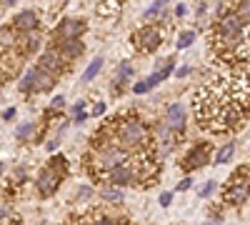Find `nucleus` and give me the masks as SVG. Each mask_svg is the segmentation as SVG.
Listing matches in <instances>:
<instances>
[{
  "label": "nucleus",
  "mask_w": 250,
  "mask_h": 225,
  "mask_svg": "<svg viewBox=\"0 0 250 225\" xmlns=\"http://www.w3.org/2000/svg\"><path fill=\"white\" fill-rule=\"evenodd\" d=\"M215 188H218V183H215V180H208L205 185L200 188V198H210V195L215 193Z\"/></svg>",
  "instance_id": "24"
},
{
  "label": "nucleus",
  "mask_w": 250,
  "mask_h": 225,
  "mask_svg": "<svg viewBox=\"0 0 250 225\" xmlns=\"http://www.w3.org/2000/svg\"><path fill=\"white\" fill-rule=\"evenodd\" d=\"M193 43H195V33H193V30H183V33L178 35V48H180V50L190 48Z\"/></svg>",
  "instance_id": "20"
},
{
  "label": "nucleus",
  "mask_w": 250,
  "mask_h": 225,
  "mask_svg": "<svg viewBox=\"0 0 250 225\" xmlns=\"http://www.w3.org/2000/svg\"><path fill=\"white\" fill-rule=\"evenodd\" d=\"M175 75H178V78H185V75H190V68H188V65H183V68H178V70H175Z\"/></svg>",
  "instance_id": "32"
},
{
  "label": "nucleus",
  "mask_w": 250,
  "mask_h": 225,
  "mask_svg": "<svg viewBox=\"0 0 250 225\" xmlns=\"http://www.w3.org/2000/svg\"><path fill=\"white\" fill-rule=\"evenodd\" d=\"M170 203H173V193H160V205L163 208H168Z\"/></svg>",
  "instance_id": "28"
},
{
  "label": "nucleus",
  "mask_w": 250,
  "mask_h": 225,
  "mask_svg": "<svg viewBox=\"0 0 250 225\" xmlns=\"http://www.w3.org/2000/svg\"><path fill=\"white\" fill-rule=\"evenodd\" d=\"M60 53H62V58L68 60H75V58H80L83 55V50H85V45L80 43V38H73V40H58V45H55Z\"/></svg>",
  "instance_id": "13"
},
{
  "label": "nucleus",
  "mask_w": 250,
  "mask_h": 225,
  "mask_svg": "<svg viewBox=\"0 0 250 225\" xmlns=\"http://www.w3.org/2000/svg\"><path fill=\"white\" fill-rule=\"evenodd\" d=\"M85 33V20L80 18H62L58 25V40H73Z\"/></svg>",
  "instance_id": "9"
},
{
  "label": "nucleus",
  "mask_w": 250,
  "mask_h": 225,
  "mask_svg": "<svg viewBox=\"0 0 250 225\" xmlns=\"http://www.w3.org/2000/svg\"><path fill=\"white\" fill-rule=\"evenodd\" d=\"M235 13L245 25H250V0H240V3L235 5Z\"/></svg>",
  "instance_id": "19"
},
{
  "label": "nucleus",
  "mask_w": 250,
  "mask_h": 225,
  "mask_svg": "<svg viewBox=\"0 0 250 225\" xmlns=\"http://www.w3.org/2000/svg\"><path fill=\"white\" fill-rule=\"evenodd\" d=\"M158 83H163V75H160V73H153V75L148 78V85H150V88H155Z\"/></svg>",
  "instance_id": "29"
},
{
  "label": "nucleus",
  "mask_w": 250,
  "mask_h": 225,
  "mask_svg": "<svg viewBox=\"0 0 250 225\" xmlns=\"http://www.w3.org/2000/svg\"><path fill=\"white\" fill-rule=\"evenodd\" d=\"M233 155H235V143H225V145L215 153V163H218V165H223V163H230L233 160Z\"/></svg>",
  "instance_id": "16"
},
{
  "label": "nucleus",
  "mask_w": 250,
  "mask_h": 225,
  "mask_svg": "<svg viewBox=\"0 0 250 225\" xmlns=\"http://www.w3.org/2000/svg\"><path fill=\"white\" fill-rule=\"evenodd\" d=\"M48 168L55 170L60 178H65L68 175V160H65V155H53L50 163H48Z\"/></svg>",
  "instance_id": "17"
},
{
  "label": "nucleus",
  "mask_w": 250,
  "mask_h": 225,
  "mask_svg": "<svg viewBox=\"0 0 250 225\" xmlns=\"http://www.w3.org/2000/svg\"><path fill=\"white\" fill-rule=\"evenodd\" d=\"M103 113H105V103H100V100H98V103L93 105V115H95V118H100Z\"/></svg>",
  "instance_id": "30"
},
{
  "label": "nucleus",
  "mask_w": 250,
  "mask_h": 225,
  "mask_svg": "<svg viewBox=\"0 0 250 225\" xmlns=\"http://www.w3.org/2000/svg\"><path fill=\"white\" fill-rule=\"evenodd\" d=\"M210 145L208 143H200V145H193L190 148V153H188L183 160H180V165H183V170L185 173H193V170H198V168H205L208 163H210Z\"/></svg>",
  "instance_id": "6"
},
{
  "label": "nucleus",
  "mask_w": 250,
  "mask_h": 225,
  "mask_svg": "<svg viewBox=\"0 0 250 225\" xmlns=\"http://www.w3.org/2000/svg\"><path fill=\"white\" fill-rule=\"evenodd\" d=\"M165 123L170 125L173 133H183V128H185V108L180 103H170L168 110H165Z\"/></svg>",
  "instance_id": "11"
},
{
  "label": "nucleus",
  "mask_w": 250,
  "mask_h": 225,
  "mask_svg": "<svg viewBox=\"0 0 250 225\" xmlns=\"http://www.w3.org/2000/svg\"><path fill=\"white\" fill-rule=\"evenodd\" d=\"M190 185H193V178H183V180L178 183V193H185Z\"/></svg>",
  "instance_id": "27"
},
{
  "label": "nucleus",
  "mask_w": 250,
  "mask_h": 225,
  "mask_svg": "<svg viewBox=\"0 0 250 225\" xmlns=\"http://www.w3.org/2000/svg\"><path fill=\"white\" fill-rule=\"evenodd\" d=\"M58 185H60V175L55 170H50V168H45L43 173L38 175V180H35V188H38V195L40 198H50Z\"/></svg>",
  "instance_id": "10"
},
{
  "label": "nucleus",
  "mask_w": 250,
  "mask_h": 225,
  "mask_svg": "<svg viewBox=\"0 0 250 225\" xmlns=\"http://www.w3.org/2000/svg\"><path fill=\"white\" fill-rule=\"evenodd\" d=\"M85 225H118V223H115L113 218H108V215H98V213H95Z\"/></svg>",
  "instance_id": "23"
},
{
  "label": "nucleus",
  "mask_w": 250,
  "mask_h": 225,
  "mask_svg": "<svg viewBox=\"0 0 250 225\" xmlns=\"http://www.w3.org/2000/svg\"><path fill=\"white\" fill-rule=\"evenodd\" d=\"M208 225H215V223H208Z\"/></svg>",
  "instance_id": "38"
},
{
  "label": "nucleus",
  "mask_w": 250,
  "mask_h": 225,
  "mask_svg": "<svg viewBox=\"0 0 250 225\" xmlns=\"http://www.w3.org/2000/svg\"><path fill=\"white\" fill-rule=\"evenodd\" d=\"M8 5H15V0H8Z\"/></svg>",
  "instance_id": "37"
},
{
  "label": "nucleus",
  "mask_w": 250,
  "mask_h": 225,
  "mask_svg": "<svg viewBox=\"0 0 250 225\" xmlns=\"http://www.w3.org/2000/svg\"><path fill=\"white\" fill-rule=\"evenodd\" d=\"M100 198L105 200V203H123V198H125V193H123V188L120 185H100Z\"/></svg>",
  "instance_id": "15"
},
{
  "label": "nucleus",
  "mask_w": 250,
  "mask_h": 225,
  "mask_svg": "<svg viewBox=\"0 0 250 225\" xmlns=\"http://www.w3.org/2000/svg\"><path fill=\"white\" fill-rule=\"evenodd\" d=\"M43 45V35L38 30H30V33H23V38H18V48H23V55H30V53H38V48Z\"/></svg>",
  "instance_id": "14"
},
{
  "label": "nucleus",
  "mask_w": 250,
  "mask_h": 225,
  "mask_svg": "<svg viewBox=\"0 0 250 225\" xmlns=\"http://www.w3.org/2000/svg\"><path fill=\"white\" fill-rule=\"evenodd\" d=\"M245 43V23L238 18V13H225L218 18L215 25V48L223 50H240Z\"/></svg>",
  "instance_id": "1"
},
{
  "label": "nucleus",
  "mask_w": 250,
  "mask_h": 225,
  "mask_svg": "<svg viewBox=\"0 0 250 225\" xmlns=\"http://www.w3.org/2000/svg\"><path fill=\"white\" fill-rule=\"evenodd\" d=\"M165 5H168V0H155V3H153V8H158V10H163Z\"/></svg>",
  "instance_id": "35"
},
{
  "label": "nucleus",
  "mask_w": 250,
  "mask_h": 225,
  "mask_svg": "<svg viewBox=\"0 0 250 225\" xmlns=\"http://www.w3.org/2000/svg\"><path fill=\"white\" fill-rule=\"evenodd\" d=\"M205 8H208L205 3H198V8H195V15H198V18H203V15H205Z\"/></svg>",
  "instance_id": "34"
},
{
  "label": "nucleus",
  "mask_w": 250,
  "mask_h": 225,
  "mask_svg": "<svg viewBox=\"0 0 250 225\" xmlns=\"http://www.w3.org/2000/svg\"><path fill=\"white\" fill-rule=\"evenodd\" d=\"M62 108H65V98H62V95H60V98H55L53 103H50V110H53V113H60Z\"/></svg>",
  "instance_id": "26"
},
{
  "label": "nucleus",
  "mask_w": 250,
  "mask_h": 225,
  "mask_svg": "<svg viewBox=\"0 0 250 225\" xmlns=\"http://www.w3.org/2000/svg\"><path fill=\"white\" fill-rule=\"evenodd\" d=\"M185 13H188V5H183V3H180V5H175V15H178V18H183Z\"/></svg>",
  "instance_id": "33"
},
{
  "label": "nucleus",
  "mask_w": 250,
  "mask_h": 225,
  "mask_svg": "<svg viewBox=\"0 0 250 225\" xmlns=\"http://www.w3.org/2000/svg\"><path fill=\"white\" fill-rule=\"evenodd\" d=\"M100 68H103V58H93L90 65H88V70L83 73V83H90V80L100 73Z\"/></svg>",
  "instance_id": "18"
},
{
  "label": "nucleus",
  "mask_w": 250,
  "mask_h": 225,
  "mask_svg": "<svg viewBox=\"0 0 250 225\" xmlns=\"http://www.w3.org/2000/svg\"><path fill=\"white\" fill-rule=\"evenodd\" d=\"M250 198V175L248 173H235L230 180H228V185L223 190V200L228 205H243V203Z\"/></svg>",
  "instance_id": "4"
},
{
  "label": "nucleus",
  "mask_w": 250,
  "mask_h": 225,
  "mask_svg": "<svg viewBox=\"0 0 250 225\" xmlns=\"http://www.w3.org/2000/svg\"><path fill=\"white\" fill-rule=\"evenodd\" d=\"M55 148H58V140H50V143H48V150H50V153H53V150H55Z\"/></svg>",
  "instance_id": "36"
},
{
  "label": "nucleus",
  "mask_w": 250,
  "mask_h": 225,
  "mask_svg": "<svg viewBox=\"0 0 250 225\" xmlns=\"http://www.w3.org/2000/svg\"><path fill=\"white\" fill-rule=\"evenodd\" d=\"M133 43L140 53H155L163 45V33L158 25H145L133 35Z\"/></svg>",
  "instance_id": "5"
},
{
  "label": "nucleus",
  "mask_w": 250,
  "mask_h": 225,
  "mask_svg": "<svg viewBox=\"0 0 250 225\" xmlns=\"http://www.w3.org/2000/svg\"><path fill=\"white\" fill-rule=\"evenodd\" d=\"M150 90V85H148V80H138V83L133 85V93H138V95H145Z\"/></svg>",
  "instance_id": "25"
},
{
  "label": "nucleus",
  "mask_w": 250,
  "mask_h": 225,
  "mask_svg": "<svg viewBox=\"0 0 250 225\" xmlns=\"http://www.w3.org/2000/svg\"><path fill=\"white\" fill-rule=\"evenodd\" d=\"M15 135H18V140H30L35 135V125H33V123H25V125H20L15 130Z\"/></svg>",
  "instance_id": "22"
},
{
  "label": "nucleus",
  "mask_w": 250,
  "mask_h": 225,
  "mask_svg": "<svg viewBox=\"0 0 250 225\" xmlns=\"http://www.w3.org/2000/svg\"><path fill=\"white\" fill-rule=\"evenodd\" d=\"M130 75H133V65H130V63H123V65H120V70L115 73V83H120V85H123L125 80H130Z\"/></svg>",
  "instance_id": "21"
},
{
  "label": "nucleus",
  "mask_w": 250,
  "mask_h": 225,
  "mask_svg": "<svg viewBox=\"0 0 250 225\" xmlns=\"http://www.w3.org/2000/svg\"><path fill=\"white\" fill-rule=\"evenodd\" d=\"M65 63H68V60L62 58V53L58 48H48V50L40 53V58H38V68H43V70H48L53 75L65 70Z\"/></svg>",
  "instance_id": "8"
},
{
  "label": "nucleus",
  "mask_w": 250,
  "mask_h": 225,
  "mask_svg": "<svg viewBox=\"0 0 250 225\" xmlns=\"http://www.w3.org/2000/svg\"><path fill=\"white\" fill-rule=\"evenodd\" d=\"M118 125L120 128H115V140L125 150H143L150 145V130L145 128V123L140 118L125 115L118 120Z\"/></svg>",
  "instance_id": "2"
},
{
  "label": "nucleus",
  "mask_w": 250,
  "mask_h": 225,
  "mask_svg": "<svg viewBox=\"0 0 250 225\" xmlns=\"http://www.w3.org/2000/svg\"><path fill=\"white\" fill-rule=\"evenodd\" d=\"M93 195V188H80L78 190V200H88Z\"/></svg>",
  "instance_id": "31"
},
{
  "label": "nucleus",
  "mask_w": 250,
  "mask_h": 225,
  "mask_svg": "<svg viewBox=\"0 0 250 225\" xmlns=\"http://www.w3.org/2000/svg\"><path fill=\"white\" fill-rule=\"evenodd\" d=\"M13 28H15L18 33L38 30V13H35V10H23V13H18L15 20H13Z\"/></svg>",
  "instance_id": "12"
},
{
  "label": "nucleus",
  "mask_w": 250,
  "mask_h": 225,
  "mask_svg": "<svg viewBox=\"0 0 250 225\" xmlns=\"http://www.w3.org/2000/svg\"><path fill=\"white\" fill-rule=\"evenodd\" d=\"M55 88V75L43 68H30L20 78V90L23 93H50Z\"/></svg>",
  "instance_id": "3"
},
{
  "label": "nucleus",
  "mask_w": 250,
  "mask_h": 225,
  "mask_svg": "<svg viewBox=\"0 0 250 225\" xmlns=\"http://www.w3.org/2000/svg\"><path fill=\"white\" fill-rule=\"evenodd\" d=\"M108 180L113 183V185H133V183H138V175H135V168H133V163L130 160H123L118 163V165H113L108 170Z\"/></svg>",
  "instance_id": "7"
}]
</instances>
